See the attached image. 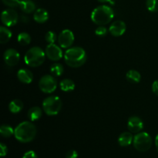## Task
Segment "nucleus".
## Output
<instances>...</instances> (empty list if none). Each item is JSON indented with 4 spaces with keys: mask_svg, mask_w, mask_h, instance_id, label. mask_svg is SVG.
I'll return each instance as SVG.
<instances>
[{
    "mask_svg": "<svg viewBox=\"0 0 158 158\" xmlns=\"http://www.w3.org/2000/svg\"><path fill=\"white\" fill-rule=\"evenodd\" d=\"M155 146H156V149H157L158 152V134L156 136V138H155Z\"/></svg>",
    "mask_w": 158,
    "mask_h": 158,
    "instance_id": "72a5a7b5",
    "label": "nucleus"
},
{
    "mask_svg": "<svg viewBox=\"0 0 158 158\" xmlns=\"http://www.w3.org/2000/svg\"><path fill=\"white\" fill-rule=\"evenodd\" d=\"M23 158H38V157H37L36 154H35L34 151H27L26 153H25Z\"/></svg>",
    "mask_w": 158,
    "mask_h": 158,
    "instance_id": "2f4dec72",
    "label": "nucleus"
},
{
    "mask_svg": "<svg viewBox=\"0 0 158 158\" xmlns=\"http://www.w3.org/2000/svg\"><path fill=\"white\" fill-rule=\"evenodd\" d=\"M8 152V148L6 144H4L3 143H0V155L1 157H4L7 154Z\"/></svg>",
    "mask_w": 158,
    "mask_h": 158,
    "instance_id": "c756f323",
    "label": "nucleus"
},
{
    "mask_svg": "<svg viewBox=\"0 0 158 158\" xmlns=\"http://www.w3.org/2000/svg\"><path fill=\"white\" fill-rule=\"evenodd\" d=\"M17 78L21 83L29 84L33 80V74L27 69H20L17 72Z\"/></svg>",
    "mask_w": 158,
    "mask_h": 158,
    "instance_id": "4468645a",
    "label": "nucleus"
},
{
    "mask_svg": "<svg viewBox=\"0 0 158 158\" xmlns=\"http://www.w3.org/2000/svg\"><path fill=\"white\" fill-rule=\"evenodd\" d=\"M45 52H46L47 58H49V60L54 62L59 61L63 56L61 47L56 45L55 43L48 44L46 46V49H45Z\"/></svg>",
    "mask_w": 158,
    "mask_h": 158,
    "instance_id": "9d476101",
    "label": "nucleus"
},
{
    "mask_svg": "<svg viewBox=\"0 0 158 158\" xmlns=\"http://www.w3.org/2000/svg\"><path fill=\"white\" fill-rule=\"evenodd\" d=\"M33 19L36 23H45L49 19V13L45 9L40 8L34 12Z\"/></svg>",
    "mask_w": 158,
    "mask_h": 158,
    "instance_id": "2eb2a0df",
    "label": "nucleus"
},
{
    "mask_svg": "<svg viewBox=\"0 0 158 158\" xmlns=\"http://www.w3.org/2000/svg\"><path fill=\"white\" fill-rule=\"evenodd\" d=\"M146 7L148 11L156 12L158 11V0H147Z\"/></svg>",
    "mask_w": 158,
    "mask_h": 158,
    "instance_id": "a878e982",
    "label": "nucleus"
},
{
    "mask_svg": "<svg viewBox=\"0 0 158 158\" xmlns=\"http://www.w3.org/2000/svg\"><path fill=\"white\" fill-rule=\"evenodd\" d=\"M114 17V12L108 6H100L95 8L91 12V20L98 26H105L110 23Z\"/></svg>",
    "mask_w": 158,
    "mask_h": 158,
    "instance_id": "7ed1b4c3",
    "label": "nucleus"
},
{
    "mask_svg": "<svg viewBox=\"0 0 158 158\" xmlns=\"http://www.w3.org/2000/svg\"><path fill=\"white\" fill-rule=\"evenodd\" d=\"M127 128L130 132L137 134L140 133L143 128V122L137 116H132L128 119Z\"/></svg>",
    "mask_w": 158,
    "mask_h": 158,
    "instance_id": "f8f14e48",
    "label": "nucleus"
},
{
    "mask_svg": "<svg viewBox=\"0 0 158 158\" xmlns=\"http://www.w3.org/2000/svg\"><path fill=\"white\" fill-rule=\"evenodd\" d=\"M56 39V34L54 32H52V31H49V32H46V35H45V40H46V41L49 44H52V43H55Z\"/></svg>",
    "mask_w": 158,
    "mask_h": 158,
    "instance_id": "bb28decb",
    "label": "nucleus"
},
{
    "mask_svg": "<svg viewBox=\"0 0 158 158\" xmlns=\"http://www.w3.org/2000/svg\"><path fill=\"white\" fill-rule=\"evenodd\" d=\"M3 60L7 66H15L19 62V52L16 49H12V48L6 49L3 54Z\"/></svg>",
    "mask_w": 158,
    "mask_h": 158,
    "instance_id": "9b49d317",
    "label": "nucleus"
},
{
    "mask_svg": "<svg viewBox=\"0 0 158 158\" xmlns=\"http://www.w3.org/2000/svg\"><path fill=\"white\" fill-rule=\"evenodd\" d=\"M77 157H78V153L74 150L69 151L66 154V158H77Z\"/></svg>",
    "mask_w": 158,
    "mask_h": 158,
    "instance_id": "7c9ffc66",
    "label": "nucleus"
},
{
    "mask_svg": "<svg viewBox=\"0 0 158 158\" xmlns=\"http://www.w3.org/2000/svg\"><path fill=\"white\" fill-rule=\"evenodd\" d=\"M12 32L6 26H2L0 27V43L2 44L7 43L12 38Z\"/></svg>",
    "mask_w": 158,
    "mask_h": 158,
    "instance_id": "6ab92c4d",
    "label": "nucleus"
},
{
    "mask_svg": "<svg viewBox=\"0 0 158 158\" xmlns=\"http://www.w3.org/2000/svg\"><path fill=\"white\" fill-rule=\"evenodd\" d=\"M152 91L155 95L158 97V80H155L152 84Z\"/></svg>",
    "mask_w": 158,
    "mask_h": 158,
    "instance_id": "473e14b6",
    "label": "nucleus"
},
{
    "mask_svg": "<svg viewBox=\"0 0 158 158\" xmlns=\"http://www.w3.org/2000/svg\"><path fill=\"white\" fill-rule=\"evenodd\" d=\"M36 133V127L32 122L23 121L15 128L14 136L21 143H29L35 139Z\"/></svg>",
    "mask_w": 158,
    "mask_h": 158,
    "instance_id": "f257e3e1",
    "label": "nucleus"
},
{
    "mask_svg": "<svg viewBox=\"0 0 158 158\" xmlns=\"http://www.w3.org/2000/svg\"><path fill=\"white\" fill-rule=\"evenodd\" d=\"M98 1L100 2H110L111 0H98Z\"/></svg>",
    "mask_w": 158,
    "mask_h": 158,
    "instance_id": "f704fd0d",
    "label": "nucleus"
},
{
    "mask_svg": "<svg viewBox=\"0 0 158 158\" xmlns=\"http://www.w3.org/2000/svg\"><path fill=\"white\" fill-rule=\"evenodd\" d=\"M87 56L86 51L81 47H70L64 54V60L66 64L72 68H78L83 66L86 61Z\"/></svg>",
    "mask_w": 158,
    "mask_h": 158,
    "instance_id": "f03ea898",
    "label": "nucleus"
},
{
    "mask_svg": "<svg viewBox=\"0 0 158 158\" xmlns=\"http://www.w3.org/2000/svg\"><path fill=\"white\" fill-rule=\"evenodd\" d=\"M127 80L132 83H138L141 79V75L138 71L135 69H131L126 74Z\"/></svg>",
    "mask_w": 158,
    "mask_h": 158,
    "instance_id": "4be33fe9",
    "label": "nucleus"
},
{
    "mask_svg": "<svg viewBox=\"0 0 158 158\" xmlns=\"http://www.w3.org/2000/svg\"><path fill=\"white\" fill-rule=\"evenodd\" d=\"M43 115V110L39 106H32L28 111V118L32 122L40 120Z\"/></svg>",
    "mask_w": 158,
    "mask_h": 158,
    "instance_id": "a211bd4d",
    "label": "nucleus"
},
{
    "mask_svg": "<svg viewBox=\"0 0 158 158\" xmlns=\"http://www.w3.org/2000/svg\"><path fill=\"white\" fill-rule=\"evenodd\" d=\"M14 133H15V129H13L9 125H2L0 127V134L3 137L8 138V137H12V135H14Z\"/></svg>",
    "mask_w": 158,
    "mask_h": 158,
    "instance_id": "393cba45",
    "label": "nucleus"
},
{
    "mask_svg": "<svg viewBox=\"0 0 158 158\" xmlns=\"http://www.w3.org/2000/svg\"><path fill=\"white\" fill-rule=\"evenodd\" d=\"M40 90L45 94H52L56 89L57 81L52 75H45L39 81Z\"/></svg>",
    "mask_w": 158,
    "mask_h": 158,
    "instance_id": "0eeeda50",
    "label": "nucleus"
},
{
    "mask_svg": "<svg viewBox=\"0 0 158 158\" xmlns=\"http://www.w3.org/2000/svg\"><path fill=\"white\" fill-rule=\"evenodd\" d=\"M19 20V15L16 11L12 9H7L2 12L1 21L6 27L14 26Z\"/></svg>",
    "mask_w": 158,
    "mask_h": 158,
    "instance_id": "6e6552de",
    "label": "nucleus"
},
{
    "mask_svg": "<svg viewBox=\"0 0 158 158\" xmlns=\"http://www.w3.org/2000/svg\"><path fill=\"white\" fill-rule=\"evenodd\" d=\"M2 1L6 6L10 8H14L19 6V3L22 0H2Z\"/></svg>",
    "mask_w": 158,
    "mask_h": 158,
    "instance_id": "c85d7f7f",
    "label": "nucleus"
},
{
    "mask_svg": "<svg viewBox=\"0 0 158 158\" xmlns=\"http://www.w3.org/2000/svg\"><path fill=\"white\" fill-rule=\"evenodd\" d=\"M134 136L131 132H123L119 136L118 143L121 147L130 146L134 141Z\"/></svg>",
    "mask_w": 158,
    "mask_h": 158,
    "instance_id": "dca6fc26",
    "label": "nucleus"
},
{
    "mask_svg": "<svg viewBox=\"0 0 158 158\" xmlns=\"http://www.w3.org/2000/svg\"><path fill=\"white\" fill-rule=\"evenodd\" d=\"M23 103L22 100L15 99V100H12L9 104V110L11 113L12 114H18V113L21 112L22 110L23 109Z\"/></svg>",
    "mask_w": 158,
    "mask_h": 158,
    "instance_id": "aec40b11",
    "label": "nucleus"
},
{
    "mask_svg": "<svg viewBox=\"0 0 158 158\" xmlns=\"http://www.w3.org/2000/svg\"><path fill=\"white\" fill-rule=\"evenodd\" d=\"M64 72V68L63 66L60 63H56L52 64L50 67V73L51 75H52L55 77H59L63 75Z\"/></svg>",
    "mask_w": 158,
    "mask_h": 158,
    "instance_id": "5701e85b",
    "label": "nucleus"
},
{
    "mask_svg": "<svg viewBox=\"0 0 158 158\" xmlns=\"http://www.w3.org/2000/svg\"><path fill=\"white\" fill-rule=\"evenodd\" d=\"M152 138L151 135L147 132H140L137 133L134 137L133 144L140 152H146L149 151L152 147Z\"/></svg>",
    "mask_w": 158,
    "mask_h": 158,
    "instance_id": "423d86ee",
    "label": "nucleus"
},
{
    "mask_svg": "<svg viewBox=\"0 0 158 158\" xmlns=\"http://www.w3.org/2000/svg\"><path fill=\"white\" fill-rule=\"evenodd\" d=\"M46 56L45 51L39 46H34L26 52L24 61L27 66L31 67H38L44 63Z\"/></svg>",
    "mask_w": 158,
    "mask_h": 158,
    "instance_id": "20e7f679",
    "label": "nucleus"
},
{
    "mask_svg": "<svg viewBox=\"0 0 158 158\" xmlns=\"http://www.w3.org/2000/svg\"><path fill=\"white\" fill-rule=\"evenodd\" d=\"M19 6L20 9L26 14L32 13L36 10L35 3L32 0H22Z\"/></svg>",
    "mask_w": 158,
    "mask_h": 158,
    "instance_id": "f3484780",
    "label": "nucleus"
},
{
    "mask_svg": "<svg viewBox=\"0 0 158 158\" xmlns=\"http://www.w3.org/2000/svg\"><path fill=\"white\" fill-rule=\"evenodd\" d=\"M60 87L63 92H71L75 89V83L70 79H64L60 83Z\"/></svg>",
    "mask_w": 158,
    "mask_h": 158,
    "instance_id": "412c9836",
    "label": "nucleus"
},
{
    "mask_svg": "<svg viewBox=\"0 0 158 158\" xmlns=\"http://www.w3.org/2000/svg\"><path fill=\"white\" fill-rule=\"evenodd\" d=\"M127 26L125 23L121 20H117L110 25L109 28V32L113 36L120 37L125 33Z\"/></svg>",
    "mask_w": 158,
    "mask_h": 158,
    "instance_id": "ddd939ff",
    "label": "nucleus"
},
{
    "mask_svg": "<svg viewBox=\"0 0 158 158\" xmlns=\"http://www.w3.org/2000/svg\"><path fill=\"white\" fill-rule=\"evenodd\" d=\"M74 37L73 32L69 29H64L60 33L58 36V43L61 48L69 49L73 44Z\"/></svg>",
    "mask_w": 158,
    "mask_h": 158,
    "instance_id": "1a4fd4ad",
    "label": "nucleus"
},
{
    "mask_svg": "<svg viewBox=\"0 0 158 158\" xmlns=\"http://www.w3.org/2000/svg\"><path fill=\"white\" fill-rule=\"evenodd\" d=\"M108 33V29L105 27L104 26H99L96 29L95 34L97 36L103 37L106 36Z\"/></svg>",
    "mask_w": 158,
    "mask_h": 158,
    "instance_id": "cd10ccee",
    "label": "nucleus"
},
{
    "mask_svg": "<svg viewBox=\"0 0 158 158\" xmlns=\"http://www.w3.org/2000/svg\"><path fill=\"white\" fill-rule=\"evenodd\" d=\"M31 36L27 32H20L17 36V41L21 46H27L31 43Z\"/></svg>",
    "mask_w": 158,
    "mask_h": 158,
    "instance_id": "b1692460",
    "label": "nucleus"
},
{
    "mask_svg": "<svg viewBox=\"0 0 158 158\" xmlns=\"http://www.w3.org/2000/svg\"><path fill=\"white\" fill-rule=\"evenodd\" d=\"M43 109L48 116H56L62 109V101L56 96H50L43 100Z\"/></svg>",
    "mask_w": 158,
    "mask_h": 158,
    "instance_id": "39448f33",
    "label": "nucleus"
}]
</instances>
